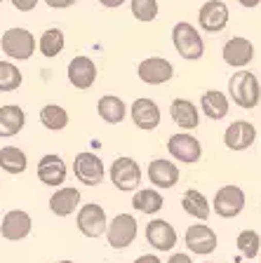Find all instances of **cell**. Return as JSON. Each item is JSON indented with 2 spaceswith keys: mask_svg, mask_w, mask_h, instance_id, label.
<instances>
[{
  "mask_svg": "<svg viewBox=\"0 0 261 263\" xmlns=\"http://www.w3.org/2000/svg\"><path fill=\"white\" fill-rule=\"evenodd\" d=\"M229 5L223 0H207L198 10V26L205 33H219L229 24Z\"/></svg>",
  "mask_w": 261,
  "mask_h": 263,
  "instance_id": "obj_12",
  "label": "cell"
},
{
  "mask_svg": "<svg viewBox=\"0 0 261 263\" xmlns=\"http://www.w3.org/2000/svg\"><path fill=\"white\" fill-rule=\"evenodd\" d=\"M229 97L219 92V89H207V92L200 94V108L210 120H223L229 115Z\"/></svg>",
  "mask_w": 261,
  "mask_h": 263,
  "instance_id": "obj_25",
  "label": "cell"
},
{
  "mask_svg": "<svg viewBox=\"0 0 261 263\" xmlns=\"http://www.w3.org/2000/svg\"><path fill=\"white\" fill-rule=\"evenodd\" d=\"M167 151L177 162H186V164H196L202 158V143L188 132L172 134L167 141Z\"/></svg>",
  "mask_w": 261,
  "mask_h": 263,
  "instance_id": "obj_9",
  "label": "cell"
},
{
  "mask_svg": "<svg viewBox=\"0 0 261 263\" xmlns=\"http://www.w3.org/2000/svg\"><path fill=\"white\" fill-rule=\"evenodd\" d=\"M31 230H33V219L31 214L24 212V209H10L0 219V235L7 242L24 240V237L31 235Z\"/></svg>",
  "mask_w": 261,
  "mask_h": 263,
  "instance_id": "obj_10",
  "label": "cell"
},
{
  "mask_svg": "<svg viewBox=\"0 0 261 263\" xmlns=\"http://www.w3.org/2000/svg\"><path fill=\"white\" fill-rule=\"evenodd\" d=\"M181 207H184V212L188 214V216L202 221V223H205V221L210 219V214H212V204L207 202V197L202 195L198 188H188V191L181 195Z\"/></svg>",
  "mask_w": 261,
  "mask_h": 263,
  "instance_id": "obj_26",
  "label": "cell"
},
{
  "mask_svg": "<svg viewBox=\"0 0 261 263\" xmlns=\"http://www.w3.org/2000/svg\"><path fill=\"white\" fill-rule=\"evenodd\" d=\"M78 0H45V5L52 7V10H68V7H73Z\"/></svg>",
  "mask_w": 261,
  "mask_h": 263,
  "instance_id": "obj_35",
  "label": "cell"
},
{
  "mask_svg": "<svg viewBox=\"0 0 261 263\" xmlns=\"http://www.w3.org/2000/svg\"><path fill=\"white\" fill-rule=\"evenodd\" d=\"M24 127H26V113H24L22 106L16 104L0 106V139L16 137Z\"/></svg>",
  "mask_w": 261,
  "mask_h": 263,
  "instance_id": "obj_23",
  "label": "cell"
},
{
  "mask_svg": "<svg viewBox=\"0 0 261 263\" xmlns=\"http://www.w3.org/2000/svg\"><path fill=\"white\" fill-rule=\"evenodd\" d=\"M73 174L82 186H99L106 179V167L103 160L92 151H82L73 160Z\"/></svg>",
  "mask_w": 261,
  "mask_h": 263,
  "instance_id": "obj_6",
  "label": "cell"
},
{
  "mask_svg": "<svg viewBox=\"0 0 261 263\" xmlns=\"http://www.w3.org/2000/svg\"><path fill=\"white\" fill-rule=\"evenodd\" d=\"M238 3H240V5H242V7H247V10H252V7H256V5H259L261 0H238Z\"/></svg>",
  "mask_w": 261,
  "mask_h": 263,
  "instance_id": "obj_39",
  "label": "cell"
},
{
  "mask_svg": "<svg viewBox=\"0 0 261 263\" xmlns=\"http://www.w3.org/2000/svg\"><path fill=\"white\" fill-rule=\"evenodd\" d=\"M66 47V35L61 28H47L43 31V35L38 38V52L45 57V59H55L64 52Z\"/></svg>",
  "mask_w": 261,
  "mask_h": 263,
  "instance_id": "obj_29",
  "label": "cell"
},
{
  "mask_svg": "<svg viewBox=\"0 0 261 263\" xmlns=\"http://www.w3.org/2000/svg\"><path fill=\"white\" fill-rule=\"evenodd\" d=\"M71 118H68V110L59 104H45L40 108V125L49 132H64L68 127Z\"/></svg>",
  "mask_w": 261,
  "mask_h": 263,
  "instance_id": "obj_30",
  "label": "cell"
},
{
  "mask_svg": "<svg viewBox=\"0 0 261 263\" xmlns=\"http://www.w3.org/2000/svg\"><path fill=\"white\" fill-rule=\"evenodd\" d=\"M256 141V127L247 120H235L223 132V143L229 151H247Z\"/></svg>",
  "mask_w": 261,
  "mask_h": 263,
  "instance_id": "obj_20",
  "label": "cell"
},
{
  "mask_svg": "<svg viewBox=\"0 0 261 263\" xmlns=\"http://www.w3.org/2000/svg\"><path fill=\"white\" fill-rule=\"evenodd\" d=\"M167 263H193V258H190L188 254L177 252V254H172V256H169V261H167Z\"/></svg>",
  "mask_w": 261,
  "mask_h": 263,
  "instance_id": "obj_37",
  "label": "cell"
},
{
  "mask_svg": "<svg viewBox=\"0 0 261 263\" xmlns=\"http://www.w3.org/2000/svg\"><path fill=\"white\" fill-rule=\"evenodd\" d=\"M221 54H223L226 66L240 71V68H245V66L254 59V45H252V40L242 38V35H233L229 43L223 45Z\"/></svg>",
  "mask_w": 261,
  "mask_h": 263,
  "instance_id": "obj_19",
  "label": "cell"
},
{
  "mask_svg": "<svg viewBox=\"0 0 261 263\" xmlns=\"http://www.w3.org/2000/svg\"><path fill=\"white\" fill-rule=\"evenodd\" d=\"M146 242L158 252H172L179 242V235H177V228L169 221L151 219L146 226Z\"/></svg>",
  "mask_w": 261,
  "mask_h": 263,
  "instance_id": "obj_14",
  "label": "cell"
},
{
  "mask_svg": "<svg viewBox=\"0 0 261 263\" xmlns=\"http://www.w3.org/2000/svg\"><path fill=\"white\" fill-rule=\"evenodd\" d=\"M132 263H163L155 254H142V256H136Z\"/></svg>",
  "mask_w": 261,
  "mask_h": 263,
  "instance_id": "obj_36",
  "label": "cell"
},
{
  "mask_svg": "<svg viewBox=\"0 0 261 263\" xmlns=\"http://www.w3.org/2000/svg\"><path fill=\"white\" fill-rule=\"evenodd\" d=\"M57 263H73V261H68V258H64V261H57Z\"/></svg>",
  "mask_w": 261,
  "mask_h": 263,
  "instance_id": "obj_40",
  "label": "cell"
},
{
  "mask_svg": "<svg viewBox=\"0 0 261 263\" xmlns=\"http://www.w3.org/2000/svg\"><path fill=\"white\" fill-rule=\"evenodd\" d=\"M132 207L142 214H158L165 207V197L158 188H139L132 197Z\"/></svg>",
  "mask_w": 261,
  "mask_h": 263,
  "instance_id": "obj_28",
  "label": "cell"
},
{
  "mask_svg": "<svg viewBox=\"0 0 261 263\" xmlns=\"http://www.w3.org/2000/svg\"><path fill=\"white\" fill-rule=\"evenodd\" d=\"M109 176L111 183H113L118 191H139V183H142V167L134 158H127V155H120L111 162L109 167Z\"/></svg>",
  "mask_w": 261,
  "mask_h": 263,
  "instance_id": "obj_4",
  "label": "cell"
},
{
  "mask_svg": "<svg viewBox=\"0 0 261 263\" xmlns=\"http://www.w3.org/2000/svg\"><path fill=\"white\" fill-rule=\"evenodd\" d=\"M130 5H132V16L136 22L148 24L158 19V12H160L158 0H132Z\"/></svg>",
  "mask_w": 261,
  "mask_h": 263,
  "instance_id": "obj_33",
  "label": "cell"
},
{
  "mask_svg": "<svg viewBox=\"0 0 261 263\" xmlns=\"http://www.w3.org/2000/svg\"><path fill=\"white\" fill-rule=\"evenodd\" d=\"M136 233H139V223L132 214H118L106 226V240L113 249H127L136 240Z\"/></svg>",
  "mask_w": 261,
  "mask_h": 263,
  "instance_id": "obj_7",
  "label": "cell"
},
{
  "mask_svg": "<svg viewBox=\"0 0 261 263\" xmlns=\"http://www.w3.org/2000/svg\"><path fill=\"white\" fill-rule=\"evenodd\" d=\"M229 97L235 106H240V108H245V110L256 108L261 101L259 78H256L252 71H247V68L235 71L229 80Z\"/></svg>",
  "mask_w": 261,
  "mask_h": 263,
  "instance_id": "obj_1",
  "label": "cell"
},
{
  "mask_svg": "<svg viewBox=\"0 0 261 263\" xmlns=\"http://www.w3.org/2000/svg\"><path fill=\"white\" fill-rule=\"evenodd\" d=\"M0 49L10 61H26L36 54L38 49V40L28 28L24 26H12L0 35Z\"/></svg>",
  "mask_w": 261,
  "mask_h": 263,
  "instance_id": "obj_2",
  "label": "cell"
},
{
  "mask_svg": "<svg viewBox=\"0 0 261 263\" xmlns=\"http://www.w3.org/2000/svg\"><path fill=\"white\" fill-rule=\"evenodd\" d=\"M0 3H3V0H0Z\"/></svg>",
  "mask_w": 261,
  "mask_h": 263,
  "instance_id": "obj_42",
  "label": "cell"
},
{
  "mask_svg": "<svg viewBox=\"0 0 261 263\" xmlns=\"http://www.w3.org/2000/svg\"><path fill=\"white\" fill-rule=\"evenodd\" d=\"M235 245H238V252L242 254L247 261H252V258H256L261 254V237L256 230H240Z\"/></svg>",
  "mask_w": 261,
  "mask_h": 263,
  "instance_id": "obj_32",
  "label": "cell"
},
{
  "mask_svg": "<svg viewBox=\"0 0 261 263\" xmlns=\"http://www.w3.org/2000/svg\"><path fill=\"white\" fill-rule=\"evenodd\" d=\"M146 176L155 188H174L179 183V167L167 158H155L148 162Z\"/></svg>",
  "mask_w": 261,
  "mask_h": 263,
  "instance_id": "obj_18",
  "label": "cell"
},
{
  "mask_svg": "<svg viewBox=\"0 0 261 263\" xmlns=\"http://www.w3.org/2000/svg\"><path fill=\"white\" fill-rule=\"evenodd\" d=\"M49 212L59 216V219H66L76 214V209H80V191L76 186H64L57 188L52 195H49Z\"/></svg>",
  "mask_w": 261,
  "mask_h": 263,
  "instance_id": "obj_21",
  "label": "cell"
},
{
  "mask_svg": "<svg viewBox=\"0 0 261 263\" xmlns=\"http://www.w3.org/2000/svg\"><path fill=\"white\" fill-rule=\"evenodd\" d=\"M130 115H132V122H134V125L139 127L142 132L158 129L160 118H163L160 106L155 104L153 99H148V97L134 99V101H132V108H130Z\"/></svg>",
  "mask_w": 261,
  "mask_h": 263,
  "instance_id": "obj_15",
  "label": "cell"
},
{
  "mask_svg": "<svg viewBox=\"0 0 261 263\" xmlns=\"http://www.w3.org/2000/svg\"><path fill=\"white\" fill-rule=\"evenodd\" d=\"M169 115H172L174 125L184 132L196 129L200 125V110H198V106L190 99H184V97L174 99L172 106H169Z\"/></svg>",
  "mask_w": 261,
  "mask_h": 263,
  "instance_id": "obj_22",
  "label": "cell"
},
{
  "mask_svg": "<svg viewBox=\"0 0 261 263\" xmlns=\"http://www.w3.org/2000/svg\"><path fill=\"white\" fill-rule=\"evenodd\" d=\"M97 113L103 122H109V125H120V122L127 118L130 110H127V104L120 97H115V94H103V97L97 101Z\"/></svg>",
  "mask_w": 261,
  "mask_h": 263,
  "instance_id": "obj_24",
  "label": "cell"
},
{
  "mask_svg": "<svg viewBox=\"0 0 261 263\" xmlns=\"http://www.w3.org/2000/svg\"><path fill=\"white\" fill-rule=\"evenodd\" d=\"M259 258H261V254H259Z\"/></svg>",
  "mask_w": 261,
  "mask_h": 263,
  "instance_id": "obj_41",
  "label": "cell"
},
{
  "mask_svg": "<svg viewBox=\"0 0 261 263\" xmlns=\"http://www.w3.org/2000/svg\"><path fill=\"white\" fill-rule=\"evenodd\" d=\"M245 191L240 186H221L212 200V209L221 216V219H235L245 209Z\"/></svg>",
  "mask_w": 261,
  "mask_h": 263,
  "instance_id": "obj_8",
  "label": "cell"
},
{
  "mask_svg": "<svg viewBox=\"0 0 261 263\" xmlns=\"http://www.w3.org/2000/svg\"><path fill=\"white\" fill-rule=\"evenodd\" d=\"M24 82V73L10 59H0V94L16 92Z\"/></svg>",
  "mask_w": 261,
  "mask_h": 263,
  "instance_id": "obj_31",
  "label": "cell"
},
{
  "mask_svg": "<svg viewBox=\"0 0 261 263\" xmlns=\"http://www.w3.org/2000/svg\"><path fill=\"white\" fill-rule=\"evenodd\" d=\"M184 242H186V247H188V252L198 254V256H210V254L217 249V245H219L214 228H210V226L202 223V221L186 228Z\"/></svg>",
  "mask_w": 261,
  "mask_h": 263,
  "instance_id": "obj_13",
  "label": "cell"
},
{
  "mask_svg": "<svg viewBox=\"0 0 261 263\" xmlns=\"http://www.w3.org/2000/svg\"><path fill=\"white\" fill-rule=\"evenodd\" d=\"M0 170L5 174L19 176L28 170V155L19 146H5L0 148Z\"/></svg>",
  "mask_w": 261,
  "mask_h": 263,
  "instance_id": "obj_27",
  "label": "cell"
},
{
  "mask_svg": "<svg viewBox=\"0 0 261 263\" xmlns=\"http://www.w3.org/2000/svg\"><path fill=\"white\" fill-rule=\"evenodd\" d=\"M172 43H174V49L179 52V57L186 61H198L202 54H205V40H202L200 31L188 22L174 24Z\"/></svg>",
  "mask_w": 261,
  "mask_h": 263,
  "instance_id": "obj_3",
  "label": "cell"
},
{
  "mask_svg": "<svg viewBox=\"0 0 261 263\" xmlns=\"http://www.w3.org/2000/svg\"><path fill=\"white\" fill-rule=\"evenodd\" d=\"M38 5V0H12V7L16 12H33Z\"/></svg>",
  "mask_w": 261,
  "mask_h": 263,
  "instance_id": "obj_34",
  "label": "cell"
},
{
  "mask_svg": "<svg viewBox=\"0 0 261 263\" xmlns=\"http://www.w3.org/2000/svg\"><path fill=\"white\" fill-rule=\"evenodd\" d=\"M76 226L85 237L90 240H97V237L106 235V226H109V216L103 212L101 204L97 202H90V204H82L76 214Z\"/></svg>",
  "mask_w": 261,
  "mask_h": 263,
  "instance_id": "obj_5",
  "label": "cell"
},
{
  "mask_svg": "<svg viewBox=\"0 0 261 263\" xmlns=\"http://www.w3.org/2000/svg\"><path fill=\"white\" fill-rule=\"evenodd\" d=\"M66 176H68V167H66V160L57 153H47L38 160V179L40 183L49 188H59L64 186Z\"/></svg>",
  "mask_w": 261,
  "mask_h": 263,
  "instance_id": "obj_17",
  "label": "cell"
},
{
  "mask_svg": "<svg viewBox=\"0 0 261 263\" xmlns=\"http://www.w3.org/2000/svg\"><path fill=\"white\" fill-rule=\"evenodd\" d=\"M103 7H109V10H115V7H123L127 0H99Z\"/></svg>",
  "mask_w": 261,
  "mask_h": 263,
  "instance_id": "obj_38",
  "label": "cell"
},
{
  "mask_svg": "<svg viewBox=\"0 0 261 263\" xmlns=\"http://www.w3.org/2000/svg\"><path fill=\"white\" fill-rule=\"evenodd\" d=\"M136 76L144 85H165L174 78V66L165 57H146L136 66Z\"/></svg>",
  "mask_w": 261,
  "mask_h": 263,
  "instance_id": "obj_11",
  "label": "cell"
},
{
  "mask_svg": "<svg viewBox=\"0 0 261 263\" xmlns=\"http://www.w3.org/2000/svg\"><path fill=\"white\" fill-rule=\"evenodd\" d=\"M66 76L76 89H90L97 82V64L90 57L78 54L68 61L66 66Z\"/></svg>",
  "mask_w": 261,
  "mask_h": 263,
  "instance_id": "obj_16",
  "label": "cell"
}]
</instances>
